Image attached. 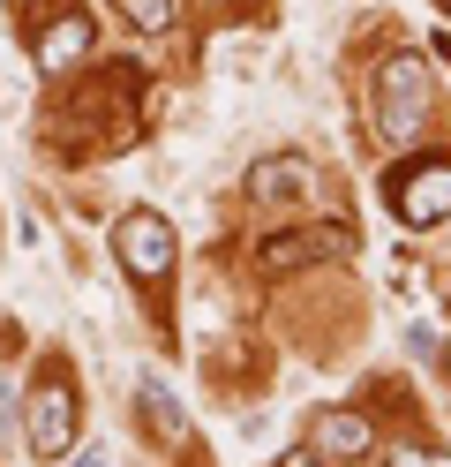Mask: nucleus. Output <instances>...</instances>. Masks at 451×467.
<instances>
[{
	"mask_svg": "<svg viewBox=\"0 0 451 467\" xmlns=\"http://www.w3.org/2000/svg\"><path fill=\"white\" fill-rule=\"evenodd\" d=\"M421 113H429V76H421V53H391L376 68V129L391 143H406L421 129Z\"/></svg>",
	"mask_w": 451,
	"mask_h": 467,
	"instance_id": "nucleus-1",
	"label": "nucleus"
},
{
	"mask_svg": "<svg viewBox=\"0 0 451 467\" xmlns=\"http://www.w3.org/2000/svg\"><path fill=\"white\" fill-rule=\"evenodd\" d=\"M384 196H391V212H399L406 226H436V219H451V159H406V166H391V182H384Z\"/></svg>",
	"mask_w": 451,
	"mask_h": 467,
	"instance_id": "nucleus-2",
	"label": "nucleus"
},
{
	"mask_svg": "<svg viewBox=\"0 0 451 467\" xmlns=\"http://www.w3.org/2000/svg\"><path fill=\"white\" fill-rule=\"evenodd\" d=\"M113 256H120V272H128L136 286H166V272H173V226L159 212H120Z\"/></svg>",
	"mask_w": 451,
	"mask_h": 467,
	"instance_id": "nucleus-3",
	"label": "nucleus"
},
{
	"mask_svg": "<svg viewBox=\"0 0 451 467\" xmlns=\"http://www.w3.org/2000/svg\"><path fill=\"white\" fill-rule=\"evenodd\" d=\"M23 445L38 452V460L76 452V385H68V377H46V385L30 392V407H23Z\"/></svg>",
	"mask_w": 451,
	"mask_h": 467,
	"instance_id": "nucleus-4",
	"label": "nucleus"
},
{
	"mask_svg": "<svg viewBox=\"0 0 451 467\" xmlns=\"http://www.w3.org/2000/svg\"><path fill=\"white\" fill-rule=\"evenodd\" d=\"M354 234L346 226H301V234H271V242L256 249V272L286 279V272H309V265H331V256H346Z\"/></svg>",
	"mask_w": 451,
	"mask_h": 467,
	"instance_id": "nucleus-5",
	"label": "nucleus"
},
{
	"mask_svg": "<svg viewBox=\"0 0 451 467\" xmlns=\"http://www.w3.org/2000/svg\"><path fill=\"white\" fill-rule=\"evenodd\" d=\"M90 46H98V23H90L83 8L53 16L46 31L30 38V53H38V68H46V76H68V68H83V61H90Z\"/></svg>",
	"mask_w": 451,
	"mask_h": 467,
	"instance_id": "nucleus-6",
	"label": "nucleus"
},
{
	"mask_svg": "<svg viewBox=\"0 0 451 467\" xmlns=\"http://www.w3.org/2000/svg\"><path fill=\"white\" fill-rule=\"evenodd\" d=\"M369 445H376V430H369V415H354V407H331V415L309 422V452H316V460L361 467V460H369Z\"/></svg>",
	"mask_w": 451,
	"mask_h": 467,
	"instance_id": "nucleus-7",
	"label": "nucleus"
},
{
	"mask_svg": "<svg viewBox=\"0 0 451 467\" xmlns=\"http://www.w3.org/2000/svg\"><path fill=\"white\" fill-rule=\"evenodd\" d=\"M249 189H256L263 203H271V196H293V189H309V159H256Z\"/></svg>",
	"mask_w": 451,
	"mask_h": 467,
	"instance_id": "nucleus-8",
	"label": "nucleus"
},
{
	"mask_svg": "<svg viewBox=\"0 0 451 467\" xmlns=\"http://www.w3.org/2000/svg\"><path fill=\"white\" fill-rule=\"evenodd\" d=\"M120 16L136 23L143 38H159V31H173V0H120Z\"/></svg>",
	"mask_w": 451,
	"mask_h": 467,
	"instance_id": "nucleus-9",
	"label": "nucleus"
},
{
	"mask_svg": "<svg viewBox=\"0 0 451 467\" xmlns=\"http://www.w3.org/2000/svg\"><path fill=\"white\" fill-rule=\"evenodd\" d=\"M391 467H451V452H436V445H399Z\"/></svg>",
	"mask_w": 451,
	"mask_h": 467,
	"instance_id": "nucleus-10",
	"label": "nucleus"
},
{
	"mask_svg": "<svg viewBox=\"0 0 451 467\" xmlns=\"http://www.w3.org/2000/svg\"><path fill=\"white\" fill-rule=\"evenodd\" d=\"M279 467H323V460H316V452H286Z\"/></svg>",
	"mask_w": 451,
	"mask_h": 467,
	"instance_id": "nucleus-11",
	"label": "nucleus"
},
{
	"mask_svg": "<svg viewBox=\"0 0 451 467\" xmlns=\"http://www.w3.org/2000/svg\"><path fill=\"white\" fill-rule=\"evenodd\" d=\"M68 467H98V445H83V452H76V460H68Z\"/></svg>",
	"mask_w": 451,
	"mask_h": 467,
	"instance_id": "nucleus-12",
	"label": "nucleus"
},
{
	"mask_svg": "<svg viewBox=\"0 0 451 467\" xmlns=\"http://www.w3.org/2000/svg\"><path fill=\"white\" fill-rule=\"evenodd\" d=\"M8 415H15V400H8V385H0V422H8Z\"/></svg>",
	"mask_w": 451,
	"mask_h": 467,
	"instance_id": "nucleus-13",
	"label": "nucleus"
}]
</instances>
